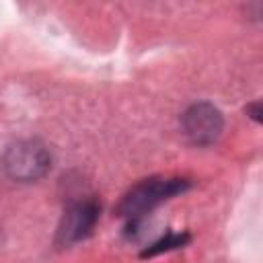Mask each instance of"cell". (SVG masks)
Returning a JSON list of instances; mask_svg holds the SVG:
<instances>
[{
  "label": "cell",
  "mask_w": 263,
  "mask_h": 263,
  "mask_svg": "<svg viewBox=\"0 0 263 263\" xmlns=\"http://www.w3.org/2000/svg\"><path fill=\"white\" fill-rule=\"evenodd\" d=\"M224 119L222 113L212 103H193L187 107V111L181 115V129L187 136V140L195 146H208L218 140L222 134Z\"/></svg>",
  "instance_id": "3957f363"
},
{
  "label": "cell",
  "mask_w": 263,
  "mask_h": 263,
  "mask_svg": "<svg viewBox=\"0 0 263 263\" xmlns=\"http://www.w3.org/2000/svg\"><path fill=\"white\" fill-rule=\"evenodd\" d=\"M6 175L21 183L41 179L51 166V154L39 140H18L10 144L2 156Z\"/></svg>",
  "instance_id": "7a4b0ae2"
},
{
  "label": "cell",
  "mask_w": 263,
  "mask_h": 263,
  "mask_svg": "<svg viewBox=\"0 0 263 263\" xmlns=\"http://www.w3.org/2000/svg\"><path fill=\"white\" fill-rule=\"evenodd\" d=\"M99 214H101V205L90 197L72 201L64 210V216L58 228V240L62 245H72L86 238L92 232L99 220Z\"/></svg>",
  "instance_id": "277c9868"
},
{
  "label": "cell",
  "mask_w": 263,
  "mask_h": 263,
  "mask_svg": "<svg viewBox=\"0 0 263 263\" xmlns=\"http://www.w3.org/2000/svg\"><path fill=\"white\" fill-rule=\"evenodd\" d=\"M247 113L255 119V121H261V103L257 101V103H251V105H247Z\"/></svg>",
  "instance_id": "8992f818"
},
{
  "label": "cell",
  "mask_w": 263,
  "mask_h": 263,
  "mask_svg": "<svg viewBox=\"0 0 263 263\" xmlns=\"http://www.w3.org/2000/svg\"><path fill=\"white\" fill-rule=\"evenodd\" d=\"M187 240H189V234H187V232H183V234L168 232L166 236H162L160 240H156L154 245H150V247H148V249L142 253V257H152V255H158V253H162V251H173V249H179V247H183Z\"/></svg>",
  "instance_id": "5b68a950"
},
{
  "label": "cell",
  "mask_w": 263,
  "mask_h": 263,
  "mask_svg": "<svg viewBox=\"0 0 263 263\" xmlns=\"http://www.w3.org/2000/svg\"><path fill=\"white\" fill-rule=\"evenodd\" d=\"M185 189H189V181L187 179H164V177H152V179H144L138 185H134L121 199L119 203V214L127 220V230H136L140 220L150 214L156 205H160L162 201H166L168 197L183 193Z\"/></svg>",
  "instance_id": "6da1fadb"
}]
</instances>
